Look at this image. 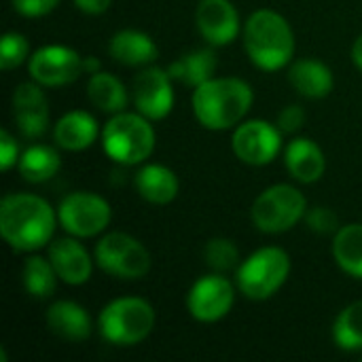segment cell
Wrapping results in <instances>:
<instances>
[{
  "mask_svg": "<svg viewBox=\"0 0 362 362\" xmlns=\"http://www.w3.org/2000/svg\"><path fill=\"white\" fill-rule=\"evenodd\" d=\"M57 212L32 193H8L0 202V235L17 252L47 246L55 233Z\"/></svg>",
  "mask_w": 362,
  "mask_h": 362,
  "instance_id": "cell-1",
  "label": "cell"
},
{
  "mask_svg": "<svg viewBox=\"0 0 362 362\" xmlns=\"http://www.w3.org/2000/svg\"><path fill=\"white\" fill-rule=\"evenodd\" d=\"M255 100L252 87L235 76H212L195 87L191 104L195 119L210 132H225L242 123Z\"/></svg>",
  "mask_w": 362,
  "mask_h": 362,
  "instance_id": "cell-2",
  "label": "cell"
},
{
  "mask_svg": "<svg viewBox=\"0 0 362 362\" xmlns=\"http://www.w3.org/2000/svg\"><path fill=\"white\" fill-rule=\"evenodd\" d=\"M244 49L250 57V62L265 70L276 72L288 66V62L295 55V34L286 17L272 8H259L255 11L244 28Z\"/></svg>",
  "mask_w": 362,
  "mask_h": 362,
  "instance_id": "cell-3",
  "label": "cell"
},
{
  "mask_svg": "<svg viewBox=\"0 0 362 362\" xmlns=\"http://www.w3.org/2000/svg\"><path fill=\"white\" fill-rule=\"evenodd\" d=\"M155 129L151 119L136 112H117L102 129L104 153L121 165L144 163L155 151Z\"/></svg>",
  "mask_w": 362,
  "mask_h": 362,
  "instance_id": "cell-4",
  "label": "cell"
},
{
  "mask_svg": "<svg viewBox=\"0 0 362 362\" xmlns=\"http://www.w3.org/2000/svg\"><path fill=\"white\" fill-rule=\"evenodd\" d=\"M155 310L146 299L119 297L110 301L98 318L100 335L112 346H136L155 329Z\"/></svg>",
  "mask_w": 362,
  "mask_h": 362,
  "instance_id": "cell-5",
  "label": "cell"
},
{
  "mask_svg": "<svg viewBox=\"0 0 362 362\" xmlns=\"http://www.w3.org/2000/svg\"><path fill=\"white\" fill-rule=\"evenodd\" d=\"M291 276V257L278 246H265L255 250L238 267V291L252 301H265L274 297Z\"/></svg>",
  "mask_w": 362,
  "mask_h": 362,
  "instance_id": "cell-6",
  "label": "cell"
},
{
  "mask_svg": "<svg viewBox=\"0 0 362 362\" xmlns=\"http://www.w3.org/2000/svg\"><path fill=\"white\" fill-rule=\"evenodd\" d=\"M95 265L119 280H142L153 267L148 248L129 233L112 231L98 240L93 250Z\"/></svg>",
  "mask_w": 362,
  "mask_h": 362,
  "instance_id": "cell-7",
  "label": "cell"
},
{
  "mask_svg": "<svg viewBox=\"0 0 362 362\" xmlns=\"http://www.w3.org/2000/svg\"><path fill=\"white\" fill-rule=\"evenodd\" d=\"M308 214L305 195L293 185L267 187L252 204L250 218L255 227L263 233H284L301 223Z\"/></svg>",
  "mask_w": 362,
  "mask_h": 362,
  "instance_id": "cell-8",
  "label": "cell"
},
{
  "mask_svg": "<svg viewBox=\"0 0 362 362\" xmlns=\"http://www.w3.org/2000/svg\"><path fill=\"white\" fill-rule=\"evenodd\" d=\"M112 218L110 204L91 191H74L66 195L57 208V221L66 233L74 238L100 235Z\"/></svg>",
  "mask_w": 362,
  "mask_h": 362,
  "instance_id": "cell-9",
  "label": "cell"
},
{
  "mask_svg": "<svg viewBox=\"0 0 362 362\" xmlns=\"http://www.w3.org/2000/svg\"><path fill=\"white\" fill-rule=\"evenodd\" d=\"M85 72V57L66 45H45L28 59V74L42 87H64Z\"/></svg>",
  "mask_w": 362,
  "mask_h": 362,
  "instance_id": "cell-10",
  "label": "cell"
},
{
  "mask_svg": "<svg viewBox=\"0 0 362 362\" xmlns=\"http://www.w3.org/2000/svg\"><path fill=\"white\" fill-rule=\"evenodd\" d=\"M235 157L246 165H267L282 151V132L265 119H250L235 125L231 136Z\"/></svg>",
  "mask_w": 362,
  "mask_h": 362,
  "instance_id": "cell-11",
  "label": "cell"
},
{
  "mask_svg": "<svg viewBox=\"0 0 362 362\" xmlns=\"http://www.w3.org/2000/svg\"><path fill=\"white\" fill-rule=\"evenodd\" d=\"M235 303V286L223 274L214 272L202 276L187 295V310L197 322L223 320Z\"/></svg>",
  "mask_w": 362,
  "mask_h": 362,
  "instance_id": "cell-12",
  "label": "cell"
},
{
  "mask_svg": "<svg viewBox=\"0 0 362 362\" xmlns=\"http://www.w3.org/2000/svg\"><path fill=\"white\" fill-rule=\"evenodd\" d=\"M168 70L159 66H144L132 83V102L140 115L151 121L165 119L174 108V87Z\"/></svg>",
  "mask_w": 362,
  "mask_h": 362,
  "instance_id": "cell-13",
  "label": "cell"
},
{
  "mask_svg": "<svg viewBox=\"0 0 362 362\" xmlns=\"http://www.w3.org/2000/svg\"><path fill=\"white\" fill-rule=\"evenodd\" d=\"M195 23L204 40L212 47H227L242 32L240 13L231 0H199Z\"/></svg>",
  "mask_w": 362,
  "mask_h": 362,
  "instance_id": "cell-14",
  "label": "cell"
},
{
  "mask_svg": "<svg viewBox=\"0 0 362 362\" xmlns=\"http://www.w3.org/2000/svg\"><path fill=\"white\" fill-rule=\"evenodd\" d=\"M40 87L38 83H19L13 89V121L25 138H40L49 129V102Z\"/></svg>",
  "mask_w": 362,
  "mask_h": 362,
  "instance_id": "cell-15",
  "label": "cell"
},
{
  "mask_svg": "<svg viewBox=\"0 0 362 362\" xmlns=\"http://www.w3.org/2000/svg\"><path fill=\"white\" fill-rule=\"evenodd\" d=\"M49 261L57 278L70 286H81L91 278L93 261L78 238H59L49 246Z\"/></svg>",
  "mask_w": 362,
  "mask_h": 362,
  "instance_id": "cell-16",
  "label": "cell"
},
{
  "mask_svg": "<svg viewBox=\"0 0 362 362\" xmlns=\"http://www.w3.org/2000/svg\"><path fill=\"white\" fill-rule=\"evenodd\" d=\"M284 163L288 174L303 185H314L325 176L327 157L312 138H295L284 151Z\"/></svg>",
  "mask_w": 362,
  "mask_h": 362,
  "instance_id": "cell-17",
  "label": "cell"
},
{
  "mask_svg": "<svg viewBox=\"0 0 362 362\" xmlns=\"http://www.w3.org/2000/svg\"><path fill=\"white\" fill-rule=\"evenodd\" d=\"M47 327L53 335H57L64 341H85L91 335V318L83 305L76 301H55L47 310Z\"/></svg>",
  "mask_w": 362,
  "mask_h": 362,
  "instance_id": "cell-18",
  "label": "cell"
},
{
  "mask_svg": "<svg viewBox=\"0 0 362 362\" xmlns=\"http://www.w3.org/2000/svg\"><path fill=\"white\" fill-rule=\"evenodd\" d=\"M288 83L299 95L310 98V100H322L333 91L335 76H333V70L320 59L303 57L291 64Z\"/></svg>",
  "mask_w": 362,
  "mask_h": 362,
  "instance_id": "cell-19",
  "label": "cell"
},
{
  "mask_svg": "<svg viewBox=\"0 0 362 362\" xmlns=\"http://www.w3.org/2000/svg\"><path fill=\"white\" fill-rule=\"evenodd\" d=\"M100 136V125L93 119V115L85 110H70L53 127V140L59 148L70 151V153H81L89 146Z\"/></svg>",
  "mask_w": 362,
  "mask_h": 362,
  "instance_id": "cell-20",
  "label": "cell"
},
{
  "mask_svg": "<svg viewBox=\"0 0 362 362\" xmlns=\"http://www.w3.org/2000/svg\"><path fill=\"white\" fill-rule=\"evenodd\" d=\"M108 53L117 64H123L129 68H136V66L144 68L157 59L159 49L146 32L119 30L117 34H112L108 42Z\"/></svg>",
  "mask_w": 362,
  "mask_h": 362,
  "instance_id": "cell-21",
  "label": "cell"
},
{
  "mask_svg": "<svg viewBox=\"0 0 362 362\" xmlns=\"http://www.w3.org/2000/svg\"><path fill=\"white\" fill-rule=\"evenodd\" d=\"M134 185H136L138 195L153 206L172 204L180 191V182H178V176L174 174V170H170L168 165H161V163L142 165L136 174Z\"/></svg>",
  "mask_w": 362,
  "mask_h": 362,
  "instance_id": "cell-22",
  "label": "cell"
},
{
  "mask_svg": "<svg viewBox=\"0 0 362 362\" xmlns=\"http://www.w3.org/2000/svg\"><path fill=\"white\" fill-rule=\"evenodd\" d=\"M87 98L89 102L106 112V115H117L123 112L129 104V93L125 89V85L110 72H95L91 74L89 83H87Z\"/></svg>",
  "mask_w": 362,
  "mask_h": 362,
  "instance_id": "cell-23",
  "label": "cell"
},
{
  "mask_svg": "<svg viewBox=\"0 0 362 362\" xmlns=\"http://www.w3.org/2000/svg\"><path fill=\"white\" fill-rule=\"evenodd\" d=\"M170 76L182 85L199 87L202 83L210 81L216 72V53L212 49H195L191 53L180 55L168 68Z\"/></svg>",
  "mask_w": 362,
  "mask_h": 362,
  "instance_id": "cell-24",
  "label": "cell"
},
{
  "mask_svg": "<svg viewBox=\"0 0 362 362\" xmlns=\"http://www.w3.org/2000/svg\"><path fill=\"white\" fill-rule=\"evenodd\" d=\"M62 168V157L53 146L47 144H32L28 146L19 161H17V170L21 174V178L25 182L32 185H40L51 180Z\"/></svg>",
  "mask_w": 362,
  "mask_h": 362,
  "instance_id": "cell-25",
  "label": "cell"
},
{
  "mask_svg": "<svg viewBox=\"0 0 362 362\" xmlns=\"http://www.w3.org/2000/svg\"><path fill=\"white\" fill-rule=\"evenodd\" d=\"M333 259L341 272L362 280V223L339 227L333 238Z\"/></svg>",
  "mask_w": 362,
  "mask_h": 362,
  "instance_id": "cell-26",
  "label": "cell"
},
{
  "mask_svg": "<svg viewBox=\"0 0 362 362\" xmlns=\"http://www.w3.org/2000/svg\"><path fill=\"white\" fill-rule=\"evenodd\" d=\"M23 286L28 291L30 297L34 299H47L55 293V286H57V274L51 265L49 259H42L38 255L34 257H28L25 263H23Z\"/></svg>",
  "mask_w": 362,
  "mask_h": 362,
  "instance_id": "cell-27",
  "label": "cell"
},
{
  "mask_svg": "<svg viewBox=\"0 0 362 362\" xmlns=\"http://www.w3.org/2000/svg\"><path fill=\"white\" fill-rule=\"evenodd\" d=\"M333 341L346 352L362 350V299L339 312L333 325Z\"/></svg>",
  "mask_w": 362,
  "mask_h": 362,
  "instance_id": "cell-28",
  "label": "cell"
},
{
  "mask_svg": "<svg viewBox=\"0 0 362 362\" xmlns=\"http://www.w3.org/2000/svg\"><path fill=\"white\" fill-rule=\"evenodd\" d=\"M204 261L212 272L225 274L240 267V250L235 242L227 238H212L204 246Z\"/></svg>",
  "mask_w": 362,
  "mask_h": 362,
  "instance_id": "cell-29",
  "label": "cell"
},
{
  "mask_svg": "<svg viewBox=\"0 0 362 362\" xmlns=\"http://www.w3.org/2000/svg\"><path fill=\"white\" fill-rule=\"evenodd\" d=\"M30 59V42L19 32H6L0 42V68L15 70Z\"/></svg>",
  "mask_w": 362,
  "mask_h": 362,
  "instance_id": "cell-30",
  "label": "cell"
},
{
  "mask_svg": "<svg viewBox=\"0 0 362 362\" xmlns=\"http://www.w3.org/2000/svg\"><path fill=\"white\" fill-rule=\"evenodd\" d=\"M305 221L314 233H337L339 231V218L331 208H312L305 214Z\"/></svg>",
  "mask_w": 362,
  "mask_h": 362,
  "instance_id": "cell-31",
  "label": "cell"
},
{
  "mask_svg": "<svg viewBox=\"0 0 362 362\" xmlns=\"http://www.w3.org/2000/svg\"><path fill=\"white\" fill-rule=\"evenodd\" d=\"M305 119H308L305 110L299 104H293V106H286V108L280 110L276 125L280 127L282 134H295V132H299L303 127Z\"/></svg>",
  "mask_w": 362,
  "mask_h": 362,
  "instance_id": "cell-32",
  "label": "cell"
},
{
  "mask_svg": "<svg viewBox=\"0 0 362 362\" xmlns=\"http://www.w3.org/2000/svg\"><path fill=\"white\" fill-rule=\"evenodd\" d=\"M62 0H11L13 8L23 17H45L57 8Z\"/></svg>",
  "mask_w": 362,
  "mask_h": 362,
  "instance_id": "cell-33",
  "label": "cell"
},
{
  "mask_svg": "<svg viewBox=\"0 0 362 362\" xmlns=\"http://www.w3.org/2000/svg\"><path fill=\"white\" fill-rule=\"evenodd\" d=\"M21 153H19V144L13 138V134L8 129L0 132V168L2 172H8L13 165H17Z\"/></svg>",
  "mask_w": 362,
  "mask_h": 362,
  "instance_id": "cell-34",
  "label": "cell"
},
{
  "mask_svg": "<svg viewBox=\"0 0 362 362\" xmlns=\"http://www.w3.org/2000/svg\"><path fill=\"white\" fill-rule=\"evenodd\" d=\"M72 2L81 13H87V15H102L112 4V0H72Z\"/></svg>",
  "mask_w": 362,
  "mask_h": 362,
  "instance_id": "cell-35",
  "label": "cell"
},
{
  "mask_svg": "<svg viewBox=\"0 0 362 362\" xmlns=\"http://www.w3.org/2000/svg\"><path fill=\"white\" fill-rule=\"evenodd\" d=\"M352 62H354L356 68L362 70V34L354 40V45H352Z\"/></svg>",
  "mask_w": 362,
  "mask_h": 362,
  "instance_id": "cell-36",
  "label": "cell"
},
{
  "mask_svg": "<svg viewBox=\"0 0 362 362\" xmlns=\"http://www.w3.org/2000/svg\"><path fill=\"white\" fill-rule=\"evenodd\" d=\"M100 70H102V64H100V59H98V57H93V55L85 57V72L95 74V72H100Z\"/></svg>",
  "mask_w": 362,
  "mask_h": 362,
  "instance_id": "cell-37",
  "label": "cell"
}]
</instances>
